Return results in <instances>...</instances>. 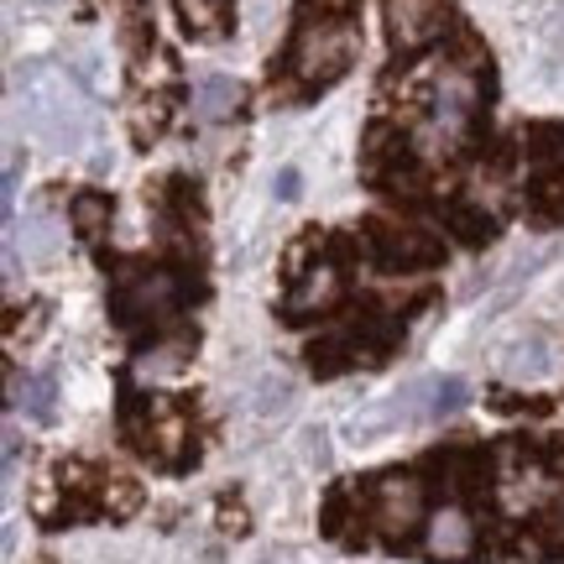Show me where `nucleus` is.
I'll list each match as a JSON object with an SVG mask.
<instances>
[{"label":"nucleus","mask_w":564,"mask_h":564,"mask_svg":"<svg viewBox=\"0 0 564 564\" xmlns=\"http://www.w3.org/2000/svg\"><path fill=\"white\" fill-rule=\"evenodd\" d=\"M449 21V6L444 0H387V26H392V42L398 47H423L434 42Z\"/></svg>","instance_id":"3"},{"label":"nucleus","mask_w":564,"mask_h":564,"mask_svg":"<svg viewBox=\"0 0 564 564\" xmlns=\"http://www.w3.org/2000/svg\"><path fill=\"white\" fill-rule=\"evenodd\" d=\"M423 549L434 564H465L476 554V523L465 518V507H440L429 518V533H423Z\"/></svg>","instance_id":"4"},{"label":"nucleus","mask_w":564,"mask_h":564,"mask_svg":"<svg viewBox=\"0 0 564 564\" xmlns=\"http://www.w3.org/2000/svg\"><path fill=\"white\" fill-rule=\"evenodd\" d=\"M356 63V21L350 11H319V21H308L293 42V74L308 84L340 79Z\"/></svg>","instance_id":"1"},{"label":"nucleus","mask_w":564,"mask_h":564,"mask_svg":"<svg viewBox=\"0 0 564 564\" xmlns=\"http://www.w3.org/2000/svg\"><path fill=\"white\" fill-rule=\"evenodd\" d=\"M465 408V382L460 377H434L419 387V419H449Z\"/></svg>","instance_id":"9"},{"label":"nucleus","mask_w":564,"mask_h":564,"mask_svg":"<svg viewBox=\"0 0 564 564\" xmlns=\"http://www.w3.org/2000/svg\"><path fill=\"white\" fill-rule=\"evenodd\" d=\"M549 371H554V350H549L544 335L512 340L502 350V377H507V382H544Z\"/></svg>","instance_id":"5"},{"label":"nucleus","mask_w":564,"mask_h":564,"mask_svg":"<svg viewBox=\"0 0 564 564\" xmlns=\"http://www.w3.org/2000/svg\"><path fill=\"white\" fill-rule=\"evenodd\" d=\"M178 17L194 37L215 42V37H225V26H230V0H178Z\"/></svg>","instance_id":"7"},{"label":"nucleus","mask_w":564,"mask_h":564,"mask_svg":"<svg viewBox=\"0 0 564 564\" xmlns=\"http://www.w3.org/2000/svg\"><path fill=\"white\" fill-rule=\"evenodd\" d=\"M26 116H32V131L53 147H79L84 141V100L79 89L53 74V68H37L26 79Z\"/></svg>","instance_id":"2"},{"label":"nucleus","mask_w":564,"mask_h":564,"mask_svg":"<svg viewBox=\"0 0 564 564\" xmlns=\"http://www.w3.org/2000/svg\"><path fill=\"white\" fill-rule=\"evenodd\" d=\"M47 403H53V382H47V377H37V382H32V392H26V408H32L37 419H47Z\"/></svg>","instance_id":"10"},{"label":"nucleus","mask_w":564,"mask_h":564,"mask_svg":"<svg viewBox=\"0 0 564 564\" xmlns=\"http://www.w3.org/2000/svg\"><path fill=\"white\" fill-rule=\"evenodd\" d=\"M335 293H340V272H335V267H314V272L303 278V288L288 293V314H303V308H329Z\"/></svg>","instance_id":"8"},{"label":"nucleus","mask_w":564,"mask_h":564,"mask_svg":"<svg viewBox=\"0 0 564 564\" xmlns=\"http://www.w3.org/2000/svg\"><path fill=\"white\" fill-rule=\"evenodd\" d=\"M236 105H241V84L225 79V74H204L194 84V110H199L204 121H225V116H236Z\"/></svg>","instance_id":"6"}]
</instances>
